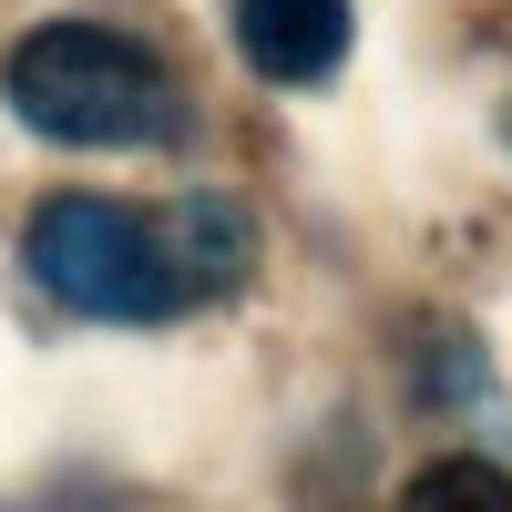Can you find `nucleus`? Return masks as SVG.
Here are the masks:
<instances>
[{
	"instance_id": "obj_1",
	"label": "nucleus",
	"mask_w": 512,
	"mask_h": 512,
	"mask_svg": "<svg viewBox=\"0 0 512 512\" xmlns=\"http://www.w3.org/2000/svg\"><path fill=\"white\" fill-rule=\"evenodd\" d=\"M0 93L41 144H72V154H144L175 134V72L134 31H103V21L21 31L0 62Z\"/></svg>"
},
{
	"instance_id": "obj_2",
	"label": "nucleus",
	"mask_w": 512,
	"mask_h": 512,
	"mask_svg": "<svg viewBox=\"0 0 512 512\" xmlns=\"http://www.w3.org/2000/svg\"><path fill=\"white\" fill-rule=\"evenodd\" d=\"M41 297H62L72 318H164L185 308L175 297V267H164V236L113 195H52L21 236Z\"/></svg>"
},
{
	"instance_id": "obj_3",
	"label": "nucleus",
	"mask_w": 512,
	"mask_h": 512,
	"mask_svg": "<svg viewBox=\"0 0 512 512\" xmlns=\"http://www.w3.org/2000/svg\"><path fill=\"white\" fill-rule=\"evenodd\" d=\"M236 52L256 82L308 93L349 62V0H236Z\"/></svg>"
},
{
	"instance_id": "obj_4",
	"label": "nucleus",
	"mask_w": 512,
	"mask_h": 512,
	"mask_svg": "<svg viewBox=\"0 0 512 512\" xmlns=\"http://www.w3.org/2000/svg\"><path fill=\"white\" fill-rule=\"evenodd\" d=\"M154 236H164V267H175V297H226V287L246 277V256H256L246 216L216 205V195L175 205V226H154Z\"/></svg>"
},
{
	"instance_id": "obj_5",
	"label": "nucleus",
	"mask_w": 512,
	"mask_h": 512,
	"mask_svg": "<svg viewBox=\"0 0 512 512\" xmlns=\"http://www.w3.org/2000/svg\"><path fill=\"white\" fill-rule=\"evenodd\" d=\"M400 512H512V472H502V461H472V451H461V461H431V472L410 482Z\"/></svg>"
},
{
	"instance_id": "obj_6",
	"label": "nucleus",
	"mask_w": 512,
	"mask_h": 512,
	"mask_svg": "<svg viewBox=\"0 0 512 512\" xmlns=\"http://www.w3.org/2000/svg\"><path fill=\"white\" fill-rule=\"evenodd\" d=\"M502 144H512V103H502Z\"/></svg>"
}]
</instances>
